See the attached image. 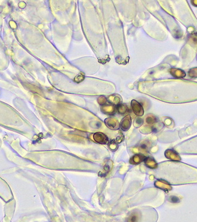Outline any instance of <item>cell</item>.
I'll return each mask as SVG.
<instances>
[{
  "label": "cell",
  "instance_id": "cell-15",
  "mask_svg": "<svg viewBox=\"0 0 197 222\" xmlns=\"http://www.w3.org/2000/svg\"><path fill=\"white\" fill-rule=\"evenodd\" d=\"M188 74L190 77L192 78H197V68H194L191 69L188 72Z\"/></svg>",
  "mask_w": 197,
  "mask_h": 222
},
{
  "label": "cell",
  "instance_id": "cell-16",
  "mask_svg": "<svg viewBox=\"0 0 197 222\" xmlns=\"http://www.w3.org/2000/svg\"><path fill=\"white\" fill-rule=\"evenodd\" d=\"M143 123V120L141 118H137L133 123V125L135 127H139L140 126H142Z\"/></svg>",
  "mask_w": 197,
  "mask_h": 222
},
{
  "label": "cell",
  "instance_id": "cell-21",
  "mask_svg": "<svg viewBox=\"0 0 197 222\" xmlns=\"http://www.w3.org/2000/svg\"><path fill=\"white\" fill-rule=\"evenodd\" d=\"M191 2L193 4L194 6L197 7V1H192Z\"/></svg>",
  "mask_w": 197,
  "mask_h": 222
},
{
  "label": "cell",
  "instance_id": "cell-11",
  "mask_svg": "<svg viewBox=\"0 0 197 222\" xmlns=\"http://www.w3.org/2000/svg\"><path fill=\"white\" fill-rule=\"evenodd\" d=\"M116 110H117L118 112L120 114H123L128 111V106L125 104H119L116 106Z\"/></svg>",
  "mask_w": 197,
  "mask_h": 222
},
{
  "label": "cell",
  "instance_id": "cell-14",
  "mask_svg": "<svg viewBox=\"0 0 197 222\" xmlns=\"http://www.w3.org/2000/svg\"><path fill=\"white\" fill-rule=\"evenodd\" d=\"M169 201L172 203L177 204V203H179V202H180V199L177 196H171L169 198Z\"/></svg>",
  "mask_w": 197,
  "mask_h": 222
},
{
  "label": "cell",
  "instance_id": "cell-6",
  "mask_svg": "<svg viewBox=\"0 0 197 222\" xmlns=\"http://www.w3.org/2000/svg\"><path fill=\"white\" fill-rule=\"evenodd\" d=\"M141 218V215L137 211H134L132 212L128 217L126 222H139Z\"/></svg>",
  "mask_w": 197,
  "mask_h": 222
},
{
  "label": "cell",
  "instance_id": "cell-4",
  "mask_svg": "<svg viewBox=\"0 0 197 222\" xmlns=\"http://www.w3.org/2000/svg\"><path fill=\"white\" fill-rule=\"evenodd\" d=\"M105 123L106 126L112 130H117L119 127L118 121L114 119H112V118L106 119L105 121Z\"/></svg>",
  "mask_w": 197,
  "mask_h": 222
},
{
  "label": "cell",
  "instance_id": "cell-8",
  "mask_svg": "<svg viewBox=\"0 0 197 222\" xmlns=\"http://www.w3.org/2000/svg\"><path fill=\"white\" fill-rule=\"evenodd\" d=\"M170 73L173 77L176 78H183L185 76V72L179 69L172 68L170 70Z\"/></svg>",
  "mask_w": 197,
  "mask_h": 222
},
{
  "label": "cell",
  "instance_id": "cell-5",
  "mask_svg": "<svg viewBox=\"0 0 197 222\" xmlns=\"http://www.w3.org/2000/svg\"><path fill=\"white\" fill-rule=\"evenodd\" d=\"M166 157L171 160L173 161H180L181 158L179 155L173 149H168L165 154Z\"/></svg>",
  "mask_w": 197,
  "mask_h": 222
},
{
  "label": "cell",
  "instance_id": "cell-7",
  "mask_svg": "<svg viewBox=\"0 0 197 222\" xmlns=\"http://www.w3.org/2000/svg\"><path fill=\"white\" fill-rule=\"evenodd\" d=\"M116 107L114 105L105 104L102 108V111L107 114H112L114 113Z\"/></svg>",
  "mask_w": 197,
  "mask_h": 222
},
{
  "label": "cell",
  "instance_id": "cell-19",
  "mask_svg": "<svg viewBox=\"0 0 197 222\" xmlns=\"http://www.w3.org/2000/svg\"><path fill=\"white\" fill-rule=\"evenodd\" d=\"M123 135H121L120 136H118V138H117V139H116V143H120V142H121L122 141H123Z\"/></svg>",
  "mask_w": 197,
  "mask_h": 222
},
{
  "label": "cell",
  "instance_id": "cell-18",
  "mask_svg": "<svg viewBox=\"0 0 197 222\" xmlns=\"http://www.w3.org/2000/svg\"><path fill=\"white\" fill-rule=\"evenodd\" d=\"M106 98L105 97H101L99 99H98V102L101 104V105H105L106 103Z\"/></svg>",
  "mask_w": 197,
  "mask_h": 222
},
{
  "label": "cell",
  "instance_id": "cell-2",
  "mask_svg": "<svg viewBox=\"0 0 197 222\" xmlns=\"http://www.w3.org/2000/svg\"><path fill=\"white\" fill-rule=\"evenodd\" d=\"M93 139L96 143L100 144H107L109 142L108 136L102 132H97L93 135Z\"/></svg>",
  "mask_w": 197,
  "mask_h": 222
},
{
  "label": "cell",
  "instance_id": "cell-1",
  "mask_svg": "<svg viewBox=\"0 0 197 222\" xmlns=\"http://www.w3.org/2000/svg\"><path fill=\"white\" fill-rule=\"evenodd\" d=\"M131 107L133 113L137 116H142L144 114L142 106L137 102V101L133 100L131 102Z\"/></svg>",
  "mask_w": 197,
  "mask_h": 222
},
{
  "label": "cell",
  "instance_id": "cell-13",
  "mask_svg": "<svg viewBox=\"0 0 197 222\" xmlns=\"http://www.w3.org/2000/svg\"><path fill=\"white\" fill-rule=\"evenodd\" d=\"M84 79V75L83 73H78V75L74 78V82L77 83H80L81 82H82Z\"/></svg>",
  "mask_w": 197,
  "mask_h": 222
},
{
  "label": "cell",
  "instance_id": "cell-10",
  "mask_svg": "<svg viewBox=\"0 0 197 222\" xmlns=\"http://www.w3.org/2000/svg\"><path fill=\"white\" fill-rule=\"evenodd\" d=\"M145 158L146 157L142 155H137L132 158L130 162L132 164H139V163L144 161Z\"/></svg>",
  "mask_w": 197,
  "mask_h": 222
},
{
  "label": "cell",
  "instance_id": "cell-12",
  "mask_svg": "<svg viewBox=\"0 0 197 222\" xmlns=\"http://www.w3.org/2000/svg\"><path fill=\"white\" fill-rule=\"evenodd\" d=\"M146 121L148 125H153V124L155 123L156 121V119L155 117H154V116L150 115L146 117Z\"/></svg>",
  "mask_w": 197,
  "mask_h": 222
},
{
  "label": "cell",
  "instance_id": "cell-17",
  "mask_svg": "<svg viewBox=\"0 0 197 222\" xmlns=\"http://www.w3.org/2000/svg\"><path fill=\"white\" fill-rule=\"evenodd\" d=\"M109 148L112 151H114V150H116L118 149V148L117 143L114 140L111 141L110 142L109 144Z\"/></svg>",
  "mask_w": 197,
  "mask_h": 222
},
{
  "label": "cell",
  "instance_id": "cell-9",
  "mask_svg": "<svg viewBox=\"0 0 197 222\" xmlns=\"http://www.w3.org/2000/svg\"><path fill=\"white\" fill-rule=\"evenodd\" d=\"M144 162L145 163V164L146 165V166L148 167H149V168L154 169V168H156L157 167V163L151 157L146 158L145 161H144Z\"/></svg>",
  "mask_w": 197,
  "mask_h": 222
},
{
  "label": "cell",
  "instance_id": "cell-20",
  "mask_svg": "<svg viewBox=\"0 0 197 222\" xmlns=\"http://www.w3.org/2000/svg\"><path fill=\"white\" fill-rule=\"evenodd\" d=\"M160 185H162V186H167L164 182H161L160 183ZM164 187V186H163ZM159 187H160V188H162V187L161 186H159ZM165 190H170V189H171V187H169V186H165Z\"/></svg>",
  "mask_w": 197,
  "mask_h": 222
},
{
  "label": "cell",
  "instance_id": "cell-3",
  "mask_svg": "<svg viewBox=\"0 0 197 222\" xmlns=\"http://www.w3.org/2000/svg\"><path fill=\"white\" fill-rule=\"evenodd\" d=\"M132 125L131 117L129 115H127L122 120L120 126L123 131L128 130Z\"/></svg>",
  "mask_w": 197,
  "mask_h": 222
}]
</instances>
